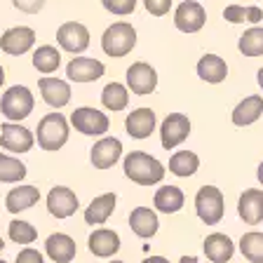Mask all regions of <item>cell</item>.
Returning a JSON list of instances; mask_svg holds the SVG:
<instances>
[{"label":"cell","instance_id":"cb8c5ba5","mask_svg":"<svg viewBox=\"0 0 263 263\" xmlns=\"http://www.w3.org/2000/svg\"><path fill=\"white\" fill-rule=\"evenodd\" d=\"M129 226L132 230L137 233L139 237H153L155 233H158V216H155L153 209H148V207H137L134 212L129 214Z\"/></svg>","mask_w":263,"mask_h":263},{"label":"cell","instance_id":"836d02e7","mask_svg":"<svg viewBox=\"0 0 263 263\" xmlns=\"http://www.w3.org/2000/svg\"><path fill=\"white\" fill-rule=\"evenodd\" d=\"M240 52L245 57H261L263 54V28H249L240 35L237 43Z\"/></svg>","mask_w":263,"mask_h":263},{"label":"cell","instance_id":"52a82bcc","mask_svg":"<svg viewBox=\"0 0 263 263\" xmlns=\"http://www.w3.org/2000/svg\"><path fill=\"white\" fill-rule=\"evenodd\" d=\"M191 134V120H188L183 113H170L162 120L160 127V139H162V146L167 151L176 148L179 143H183Z\"/></svg>","mask_w":263,"mask_h":263},{"label":"cell","instance_id":"ab89813d","mask_svg":"<svg viewBox=\"0 0 263 263\" xmlns=\"http://www.w3.org/2000/svg\"><path fill=\"white\" fill-rule=\"evenodd\" d=\"M143 263H170V261H167L164 256H151V258H146Z\"/></svg>","mask_w":263,"mask_h":263},{"label":"cell","instance_id":"4316f807","mask_svg":"<svg viewBox=\"0 0 263 263\" xmlns=\"http://www.w3.org/2000/svg\"><path fill=\"white\" fill-rule=\"evenodd\" d=\"M153 204L164 214H176L181 207H183V193L176 186H164L155 193Z\"/></svg>","mask_w":263,"mask_h":263},{"label":"cell","instance_id":"f35d334b","mask_svg":"<svg viewBox=\"0 0 263 263\" xmlns=\"http://www.w3.org/2000/svg\"><path fill=\"white\" fill-rule=\"evenodd\" d=\"M16 263H43V254L26 247V249H22V252L16 254Z\"/></svg>","mask_w":263,"mask_h":263},{"label":"cell","instance_id":"9c48e42d","mask_svg":"<svg viewBox=\"0 0 263 263\" xmlns=\"http://www.w3.org/2000/svg\"><path fill=\"white\" fill-rule=\"evenodd\" d=\"M207 22V12L200 3L195 0H186V3H181L174 12V24L179 31L183 33H197L200 28L204 26Z\"/></svg>","mask_w":263,"mask_h":263},{"label":"cell","instance_id":"f546056e","mask_svg":"<svg viewBox=\"0 0 263 263\" xmlns=\"http://www.w3.org/2000/svg\"><path fill=\"white\" fill-rule=\"evenodd\" d=\"M101 101L108 110H122L127 108V101H129V94H127V87L120 85V82H108L101 92Z\"/></svg>","mask_w":263,"mask_h":263},{"label":"cell","instance_id":"6da1fadb","mask_svg":"<svg viewBox=\"0 0 263 263\" xmlns=\"http://www.w3.org/2000/svg\"><path fill=\"white\" fill-rule=\"evenodd\" d=\"M125 174L139 186H153L164 179V167L160 160L151 158L141 151H132L125 158Z\"/></svg>","mask_w":263,"mask_h":263},{"label":"cell","instance_id":"4dcf8cb0","mask_svg":"<svg viewBox=\"0 0 263 263\" xmlns=\"http://www.w3.org/2000/svg\"><path fill=\"white\" fill-rule=\"evenodd\" d=\"M197 167H200V160L191 151H179L170 160V172L176 176H191L197 172Z\"/></svg>","mask_w":263,"mask_h":263},{"label":"cell","instance_id":"1f68e13d","mask_svg":"<svg viewBox=\"0 0 263 263\" xmlns=\"http://www.w3.org/2000/svg\"><path fill=\"white\" fill-rule=\"evenodd\" d=\"M240 252L249 263H263V233H245Z\"/></svg>","mask_w":263,"mask_h":263},{"label":"cell","instance_id":"3957f363","mask_svg":"<svg viewBox=\"0 0 263 263\" xmlns=\"http://www.w3.org/2000/svg\"><path fill=\"white\" fill-rule=\"evenodd\" d=\"M68 141V122L61 113H47L38 122V143L43 151H59Z\"/></svg>","mask_w":263,"mask_h":263},{"label":"cell","instance_id":"9a60e30c","mask_svg":"<svg viewBox=\"0 0 263 263\" xmlns=\"http://www.w3.org/2000/svg\"><path fill=\"white\" fill-rule=\"evenodd\" d=\"M237 214L240 219L249 226H256L263 221V191L258 188H249L240 195V202H237Z\"/></svg>","mask_w":263,"mask_h":263},{"label":"cell","instance_id":"5bb4252c","mask_svg":"<svg viewBox=\"0 0 263 263\" xmlns=\"http://www.w3.org/2000/svg\"><path fill=\"white\" fill-rule=\"evenodd\" d=\"M104 64L97 59H89V57H76L66 66V76L73 82H94L104 76Z\"/></svg>","mask_w":263,"mask_h":263},{"label":"cell","instance_id":"f1b7e54d","mask_svg":"<svg viewBox=\"0 0 263 263\" xmlns=\"http://www.w3.org/2000/svg\"><path fill=\"white\" fill-rule=\"evenodd\" d=\"M223 19H226V22H230V24H245V22L258 24L263 19V10H261V7H256V5H252V7L228 5L223 10Z\"/></svg>","mask_w":263,"mask_h":263},{"label":"cell","instance_id":"2e32d148","mask_svg":"<svg viewBox=\"0 0 263 263\" xmlns=\"http://www.w3.org/2000/svg\"><path fill=\"white\" fill-rule=\"evenodd\" d=\"M38 87L45 104L52 106V108H64L71 101V87H68V82L59 80V78H40Z\"/></svg>","mask_w":263,"mask_h":263},{"label":"cell","instance_id":"7bdbcfd3","mask_svg":"<svg viewBox=\"0 0 263 263\" xmlns=\"http://www.w3.org/2000/svg\"><path fill=\"white\" fill-rule=\"evenodd\" d=\"M258 85H261V89H263V68H258Z\"/></svg>","mask_w":263,"mask_h":263},{"label":"cell","instance_id":"484cf974","mask_svg":"<svg viewBox=\"0 0 263 263\" xmlns=\"http://www.w3.org/2000/svg\"><path fill=\"white\" fill-rule=\"evenodd\" d=\"M38 200H40V191L35 186H19L7 193L5 204L12 214H19V212H24V209L33 207Z\"/></svg>","mask_w":263,"mask_h":263},{"label":"cell","instance_id":"603a6c76","mask_svg":"<svg viewBox=\"0 0 263 263\" xmlns=\"http://www.w3.org/2000/svg\"><path fill=\"white\" fill-rule=\"evenodd\" d=\"M263 113V97H247L245 101H240V104L235 106V110H233V122H235L237 127H247V125H254V122L261 118Z\"/></svg>","mask_w":263,"mask_h":263},{"label":"cell","instance_id":"7c38bea8","mask_svg":"<svg viewBox=\"0 0 263 263\" xmlns=\"http://www.w3.org/2000/svg\"><path fill=\"white\" fill-rule=\"evenodd\" d=\"M35 43V31L28 26H14L10 31L3 33L0 38V49L5 54H12V57H19V54H26L28 49L33 47Z\"/></svg>","mask_w":263,"mask_h":263},{"label":"cell","instance_id":"5b68a950","mask_svg":"<svg viewBox=\"0 0 263 263\" xmlns=\"http://www.w3.org/2000/svg\"><path fill=\"white\" fill-rule=\"evenodd\" d=\"M195 209L197 216L202 219V223L207 226H216L223 219V195L219 188L214 186H204L197 191L195 195Z\"/></svg>","mask_w":263,"mask_h":263},{"label":"cell","instance_id":"8fae6325","mask_svg":"<svg viewBox=\"0 0 263 263\" xmlns=\"http://www.w3.org/2000/svg\"><path fill=\"white\" fill-rule=\"evenodd\" d=\"M57 43L61 45V49L71 52V54H80L89 47V31L78 22H68L57 31Z\"/></svg>","mask_w":263,"mask_h":263},{"label":"cell","instance_id":"d590c367","mask_svg":"<svg viewBox=\"0 0 263 263\" xmlns=\"http://www.w3.org/2000/svg\"><path fill=\"white\" fill-rule=\"evenodd\" d=\"M104 3V7L108 12H113V14H132L134 12V7H137V0H101Z\"/></svg>","mask_w":263,"mask_h":263},{"label":"cell","instance_id":"7dc6e473","mask_svg":"<svg viewBox=\"0 0 263 263\" xmlns=\"http://www.w3.org/2000/svg\"><path fill=\"white\" fill-rule=\"evenodd\" d=\"M0 263H5V261H0Z\"/></svg>","mask_w":263,"mask_h":263},{"label":"cell","instance_id":"7a4b0ae2","mask_svg":"<svg viewBox=\"0 0 263 263\" xmlns=\"http://www.w3.org/2000/svg\"><path fill=\"white\" fill-rule=\"evenodd\" d=\"M134 45H137V31L127 22H118L113 26H108L104 33V38H101L104 52L108 57H113V59H120V57L129 54Z\"/></svg>","mask_w":263,"mask_h":263},{"label":"cell","instance_id":"60d3db41","mask_svg":"<svg viewBox=\"0 0 263 263\" xmlns=\"http://www.w3.org/2000/svg\"><path fill=\"white\" fill-rule=\"evenodd\" d=\"M179 263H200V261H197L195 256H181V261H179Z\"/></svg>","mask_w":263,"mask_h":263},{"label":"cell","instance_id":"bcb514c9","mask_svg":"<svg viewBox=\"0 0 263 263\" xmlns=\"http://www.w3.org/2000/svg\"><path fill=\"white\" fill-rule=\"evenodd\" d=\"M110 263H125V261H110Z\"/></svg>","mask_w":263,"mask_h":263},{"label":"cell","instance_id":"30bf717a","mask_svg":"<svg viewBox=\"0 0 263 263\" xmlns=\"http://www.w3.org/2000/svg\"><path fill=\"white\" fill-rule=\"evenodd\" d=\"M0 146L12 153H28L33 148V134L31 129L10 120L0 127Z\"/></svg>","mask_w":263,"mask_h":263},{"label":"cell","instance_id":"8d00e7d4","mask_svg":"<svg viewBox=\"0 0 263 263\" xmlns=\"http://www.w3.org/2000/svg\"><path fill=\"white\" fill-rule=\"evenodd\" d=\"M12 5H14L16 10L26 12V14H38L45 7V0H12Z\"/></svg>","mask_w":263,"mask_h":263},{"label":"cell","instance_id":"74e56055","mask_svg":"<svg viewBox=\"0 0 263 263\" xmlns=\"http://www.w3.org/2000/svg\"><path fill=\"white\" fill-rule=\"evenodd\" d=\"M143 5H146V10L151 12V14L162 16V14H167V12H170L172 0H143Z\"/></svg>","mask_w":263,"mask_h":263},{"label":"cell","instance_id":"ac0fdd59","mask_svg":"<svg viewBox=\"0 0 263 263\" xmlns=\"http://www.w3.org/2000/svg\"><path fill=\"white\" fill-rule=\"evenodd\" d=\"M45 252L54 263H71L76 258V242L73 237L64 235V233H54L49 235L47 242H45Z\"/></svg>","mask_w":263,"mask_h":263},{"label":"cell","instance_id":"f6af8a7d","mask_svg":"<svg viewBox=\"0 0 263 263\" xmlns=\"http://www.w3.org/2000/svg\"><path fill=\"white\" fill-rule=\"evenodd\" d=\"M3 247H5V242H3V237H0V252H3Z\"/></svg>","mask_w":263,"mask_h":263},{"label":"cell","instance_id":"83f0119b","mask_svg":"<svg viewBox=\"0 0 263 263\" xmlns=\"http://www.w3.org/2000/svg\"><path fill=\"white\" fill-rule=\"evenodd\" d=\"M59 64H61V54H59V49L52 47V45H43L33 54V66L40 73H54L59 68Z\"/></svg>","mask_w":263,"mask_h":263},{"label":"cell","instance_id":"ba28073f","mask_svg":"<svg viewBox=\"0 0 263 263\" xmlns=\"http://www.w3.org/2000/svg\"><path fill=\"white\" fill-rule=\"evenodd\" d=\"M127 85L134 94L139 97H146L158 87V73H155L153 66H148L146 61H137L127 68Z\"/></svg>","mask_w":263,"mask_h":263},{"label":"cell","instance_id":"ee69618b","mask_svg":"<svg viewBox=\"0 0 263 263\" xmlns=\"http://www.w3.org/2000/svg\"><path fill=\"white\" fill-rule=\"evenodd\" d=\"M3 82H5V68L0 66V85H3Z\"/></svg>","mask_w":263,"mask_h":263},{"label":"cell","instance_id":"277c9868","mask_svg":"<svg viewBox=\"0 0 263 263\" xmlns=\"http://www.w3.org/2000/svg\"><path fill=\"white\" fill-rule=\"evenodd\" d=\"M33 104H35V101H33L31 89L22 87V85H14V87H10L3 94V99H0V110H3V115H5L7 120L19 122L33 113Z\"/></svg>","mask_w":263,"mask_h":263},{"label":"cell","instance_id":"44dd1931","mask_svg":"<svg viewBox=\"0 0 263 263\" xmlns=\"http://www.w3.org/2000/svg\"><path fill=\"white\" fill-rule=\"evenodd\" d=\"M118 249H120V237H118V233H113V230L99 228L89 235V252H92L94 256L108 258V256H113Z\"/></svg>","mask_w":263,"mask_h":263},{"label":"cell","instance_id":"d6986e66","mask_svg":"<svg viewBox=\"0 0 263 263\" xmlns=\"http://www.w3.org/2000/svg\"><path fill=\"white\" fill-rule=\"evenodd\" d=\"M127 134L132 139H146L155 129V113L151 108H137L127 115Z\"/></svg>","mask_w":263,"mask_h":263},{"label":"cell","instance_id":"b9f144b4","mask_svg":"<svg viewBox=\"0 0 263 263\" xmlns=\"http://www.w3.org/2000/svg\"><path fill=\"white\" fill-rule=\"evenodd\" d=\"M258 181H261V183H263V162L258 164Z\"/></svg>","mask_w":263,"mask_h":263},{"label":"cell","instance_id":"4fadbf2b","mask_svg":"<svg viewBox=\"0 0 263 263\" xmlns=\"http://www.w3.org/2000/svg\"><path fill=\"white\" fill-rule=\"evenodd\" d=\"M47 209L57 219H68L78 209V195L66 186H57L47 195Z\"/></svg>","mask_w":263,"mask_h":263},{"label":"cell","instance_id":"d6a6232c","mask_svg":"<svg viewBox=\"0 0 263 263\" xmlns=\"http://www.w3.org/2000/svg\"><path fill=\"white\" fill-rule=\"evenodd\" d=\"M26 176V164L19 162L16 158L0 153V181L3 183H16Z\"/></svg>","mask_w":263,"mask_h":263},{"label":"cell","instance_id":"d4e9b609","mask_svg":"<svg viewBox=\"0 0 263 263\" xmlns=\"http://www.w3.org/2000/svg\"><path fill=\"white\" fill-rule=\"evenodd\" d=\"M197 76L202 78L204 82L216 85V82H223L226 80V76H228V66H226V61L221 59V57L204 54L202 59L197 61Z\"/></svg>","mask_w":263,"mask_h":263},{"label":"cell","instance_id":"e575fe53","mask_svg":"<svg viewBox=\"0 0 263 263\" xmlns=\"http://www.w3.org/2000/svg\"><path fill=\"white\" fill-rule=\"evenodd\" d=\"M38 237V230L33 228L28 221H12L10 223V240L16 242V245H31Z\"/></svg>","mask_w":263,"mask_h":263},{"label":"cell","instance_id":"e0dca14e","mask_svg":"<svg viewBox=\"0 0 263 263\" xmlns=\"http://www.w3.org/2000/svg\"><path fill=\"white\" fill-rule=\"evenodd\" d=\"M122 155V143L120 139H101V141L94 143L92 148V164L97 167V170H108V167H113L118 160H120Z\"/></svg>","mask_w":263,"mask_h":263},{"label":"cell","instance_id":"ffe728a7","mask_svg":"<svg viewBox=\"0 0 263 263\" xmlns=\"http://www.w3.org/2000/svg\"><path fill=\"white\" fill-rule=\"evenodd\" d=\"M204 254H207V258L212 263H228L233 258V254H235V245L223 233H212L204 240Z\"/></svg>","mask_w":263,"mask_h":263},{"label":"cell","instance_id":"8992f818","mask_svg":"<svg viewBox=\"0 0 263 263\" xmlns=\"http://www.w3.org/2000/svg\"><path fill=\"white\" fill-rule=\"evenodd\" d=\"M71 122L78 132L87 134V137H101L108 132V118L106 113L97 108H89V106H82V108H76L71 113Z\"/></svg>","mask_w":263,"mask_h":263},{"label":"cell","instance_id":"7402d4cb","mask_svg":"<svg viewBox=\"0 0 263 263\" xmlns=\"http://www.w3.org/2000/svg\"><path fill=\"white\" fill-rule=\"evenodd\" d=\"M113 209H115V193H104V195L94 197L89 207L85 209V221L89 226H101L108 221Z\"/></svg>","mask_w":263,"mask_h":263}]
</instances>
